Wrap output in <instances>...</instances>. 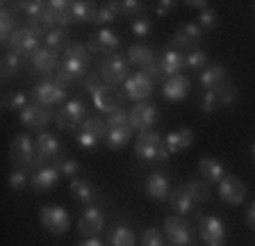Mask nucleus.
<instances>
[{
    "instance_id": "f257e3e1",
    "label": "nucleus",
    "mask_w": 255,
    "mask_h": 246,
    "mask_svg": "<svg viewBox=\"0 0 255 246\" xmlns=\"http://www.w3.org/2000/svg\"><path fill=\"white\" fill-rule=\"evenodd\" d=\"M134 153L141 160H169V150L164 146V137L153 130L148 132H139L137 141H134Z\"/></svg>"
},
{
    "instance_id": "f03ea898",
    "label": "nucleus",
    "mask_w": 255,
    "mask_h": 246,
    "mask_svg": "<svg viewBox=\"0 0 255 246\" xmlns=\"http://www.w3.org/2000/svg\"><path fill=\"white\" fill-rule=\"evenodd\" d=\"M9 155L16 166H37L39 162V150H37V139H32L27 134H16L9 144Z\"/></svg>"
},
{
    "instance_id": "7ed1b4c3",
    "label": "nucleus",
    "mask_w": 255,
    "mask_h": 246,
    "mask_svg": "<svg viewBox=\"0 0 255 246\" xmlns=\"http://www.w3.org/2000/svg\"><path fill=\"white\" fill-rule=\"evenodd\" d=\"M87 119V107L82 101H78V98H73V101H66L62 107L57 110V117H55V121H57V128L59 130H66V132H71V130L78 128L85 123Z\"/></svg>"
},
{
    "instance_id": "20e7f679",
    "label": "nucleus",
    "mask_w": 255,
    "mask_h": 246,
    "mask_svg": "<svg viewBox=\"0 0 255 246\" xmlns=\"http://www.w3.org/2000/svg\"><path fill=\"white\" fill-rule=\"evenodd\" d=\"M91 101H94V105L98 107L101 112L112 114V112H117V110L123 107L126 94H121L117 87H110V85H105V82H101V85L91 91Z\"/></svg>"
},
{
    "instance_id": "39448f33",
    "label": "nucleus",
    "mask_w": 255,
    "mask_h": 246,
    "mask_svg": "<svg viewBox=\"0 0 255 246\" xmlns=\"http://www.w3.org/2000/svg\"><path fill=\"white\" fill-rule=\"evenodd\" d=\"M39 43H41V37L23 25V27H18V30L11 34L9 41H7V50L16 53L18 57H32V55L41 48Z\"/></svg>"
},
{
    "instance_id": "423d86ee",
    "label": "nucleus",
    "mask_w": 255,
    "mask_h": 246,
    "mask_svg": "<svg viewBox=\"0 0 255 246\" xmlns=\"http://www.w3.org/2000/svg\"><path fill=\"white\" fill-rule=\"evenodd\" d=\"M30 98L34 101V105H41V107L59 105V103L66 101V89L59 87L55 80H43L37 87H32Z\"/></svg>"
},
{
    "instance_id": "0eeeda50",
    "label": "nucleus",
    "mask_w": 255,
    "mask_h": 246,
    "mask_svg": "<svg viewBox=\"0 0 255 246\" xmlns=\"http://www.w3.org/2000/svg\"><path fill=\"white\" fill-rule=\"evenodd\" d=\"M98 73H101V78H103L105 85H110V87L123 85V82L128 80V57H121V55H110L107 59H103Z\"/></svg>"
},
{
    "instance_id": "6e6552de",
    "label": "nucleus",
    "mask_w": 255,
    "mask_h": 246,
    "mask_svg": "<svg viewBox=\"0 0 255 246\" xmlns=\"http://www.w3.org/2000/svg\"><path fill=\"white\" fill-rule=\"evenodd\" d=\"M41 224L48 233L62 235L71 228V217L62 205H46V208H41Z\"/></svg>"
},
{
    "instance_id": "1a4fd4ad",
    "label": "nucleus",
    "mask_w": 255,
    "mask_h": 246,
    "mask_svg": "<svg viewBox=\"0 0 255 246\" xmlns=\"http://www.w3.org/2000/svg\"><path fill=\"white\" fill-rule=\"evenodd\" d=\"M123 94H126L130 101L143 103L153 94V80H150V75H146L143 71H137V73L128 75V80L123 82Z\"/></svg>"
},
{
    "instance_id": "9d476101",
    "label": "nucleus",
    "mask_w": 255,
    "mask_h": 246,
    "mask_svg": "<svg viewBox=\"0 0 255 246\" xmlns=\"http://www.w3.org/2000/svg\"><path fill=\"white\" fill-rule=\"evenodd\" d=\"M157 123V107L150 105V103H137L130 110V128L139 130V132H148Z\"/></svg>"
},
{
    "instance_id": "9b49d317",
    "label": "nucleus",
    "mask_w": 255,
    "mask_h": 246,
    "mask_svg": "<svg viewBox=\"0 0 255 246\" xmlns=\"http://www.w3.org/2000/svg\"><path fill=\"white\" fill-rule=\"evenodd\" d=\"M201 240L205 246H226V226L221 219L207 214L201 217Z\"/></svg>"
},
{
    "instance_id": "f8f14e48",
    "label": "nucleus",
    "mask_w": 255,
    "mask_h": 246,
    "mask_svg": "<svg viewBox=\"0 0 255 246\" xmlns=\"http://www.w3.org/2000/svg\"><path fill=\"white\" fill-rule=\"evenodd\" d=\"M219 196L228 205H242L246 198V185L239 178L226 173V178L219 182Z\"/></svg>"
},
{
    "instance_id": "ddd939ff",
    "label": "nucleus",
    "mask_w": 255,
    "mask_h": 246,
    "mask_svg": "<svg viewBox=\"0 0 255 246\" xmlns=\"http://www.w3.org/2000/svg\"><path fill=\"white\" fill-rule=\"evenodd\" d=\"M55 119V114L50 112V107H41V105H34V103H30V105L25 107L21 112V123L23 125H27V128H34V130H41L46 128L48 123Z\"/></svg>"
},
{
    "instance_id": "4468645a",
    "label": "nucleus",
    "mask_w": 255,
    "mask_h": 246,
    "mask_svg": "<svg viewBox=\"0 0 255 246\" xmlns=\"http://www.w3.org/2000/svg\"><path fill=\"white\" fill-rule=\"evenodd\" d=\"M166 237L173 246H189L191 244V228L180 217H166L164 219Z\"/></svg>"
},
{
    "instance_id": "2eb2a0df",
    "label": "nucleus",
    "mask_w": 255,
    "mask_h": 246,
    "mask_svg": "<svg viewBox=\"0 0 255 246\" xmlns=\"http://www.w3.org/2000/svg\"><path fill=\"white\" fill-rule=\"evenodd\" d=\"M201 25L198 23H182L180 30L175 32V37L171 39V46L173 50H180V48H194L201 43Z\"/></svg>"
},
{
    "instance_id": "dca6fc26",
    "label": "nucleus",
    "mask_w": 255,
    "mask_h": 246,
    "mask_svg": "<svg viewBox=\"0 0 255 246\" xmlns=\"http://www.w3.org/2000/svg\"><path fill=\"white\" fill-rule=\"evenodd\" d=\"M103 226H105V217H103L101 210L98 208H87L85 212H82V217H80V221H78V233L89 240V237H94V235L101 233Z\"/></svg>"
},
{
    "instance_id": "f3484780",
    "label": "nucleus",
    "mask_w": 255,
    "mask_h": 246,
    "mask_svg": "<svg viewBox=\"0 0 255 246\" xmlns=\"http://www.w3.org/2000/svg\"><path fill=\"white\" fill-rule=\"evenodd\" d=\"M59 176H62V173H59L57 166H41V169H37V171L32 173L30 187L34 189V192H48V189H53L55 185H57Z\"/></svg>"
},
{
    "instance_id": "a211bd4d",
    "label": "nucleus",
    "mask_w": 255,
    "mask_h": 246,
    "mask_svg": "<svg viewBox=\"0 0 255 246\" xmlns=\"http://www.w3.org/2000/svg\"><path fill=\"white\" fill-rule=\"evenodd\" d=\"M37 150H39V157H41L43 162H57L59 160V153H62V144L57 141V137H55V134L39 132Z\"/></svg>"
},
{
    "instance_id": "6ab92c4d",
    "label": "nucleus",
    "mask_w": 255,
    "mask_h": 246,
    "mask_svg": "<svg viewBox=\"0 0 255 246\" xmlns=\"http://www.w3.org/2000/svg\"><path fill=\"white\" fill-rule=\"evenodd\" d=\"M189 89H191L189 78H185V75H173V78H169V80L162 85V94H164V98L171 103L182 101V98L189 94Z\"/></svg>"
},
{
    "instance_id": "aec40b11",
    "label": "nucleus",
    "mask_w": 255,
    "mask_h": 246,
    "mask_svg": "<svg viewBox=\"0 0 255 246\" xmlns=\"http://www.w3.org/2000/svg\"><path fill=\"white\" fill-rule=\"evenodd\" d=\"M226 82H228V71L223 66L214 64V66H205L201 71V85L205 87V91H217Z\"/></svg>"
},
{
    "instance_id": "412c9836",
    "label": "nucleus",
    "mask_w": 255,
    "mask_h": 246,
    "mask_svg": "<svg viewBox=\"0 0 255 246\" xmlns=\"http://www.w3.org/2000/svg\"><path fill=\"white\" fill-rule=\"evenodd\" d=\"M185 55L180 53V50H166V53H162V57L157 59L159 66H162V71H164V78L169 80V78H173V75H180L182 66H185Z\"/></svg>"
},
{
    "instance_id": "4be33fe9",
    "label": "nucleus",
    "mask_w": 255,
    "mask_h": 246,
    "mask_svg": "<svg viewBox=\"0 0 255 246\" xmlns=\"http://www.w3.org/2000/svg\"><path fill=\"white\" fill-rule=\"evenodd\" d=\"M191 144H194V132H191L189 128L173 130V132H169L164 137V146H166V150H169L171 155H173V153H178V150L189 148Z\"/></svg>"
},
{
    "instance_id": "5701e85b",
    "label": "nucleus",
    "mask_w": 255,
    "mask_h": 246,
    "mask_svg": "<svg viewBox=\"0 0 255 246\" xmlns=\"http://www.w3.org/2000/svg\"><path fill=\"white\" fill-rule=\"evenodd\" d=\"M146 194H148L150 198H155V201H166V198L171 196L169 178L162 176V173H153V176H148V180H146Z\"/></svg>"
},
{
    "instance_id": "b1692460",
    "label": "nucleus",
    "mask_w": 255,
    "mask_h": 246,
    "mask_svg": "<svg viewBox=\"0 0 255 246\" xmlns=\"http://www.w3.org/2000/svg\"><path fill=\"white\" fill-rule=\"evenodd\" d=\"M30 62H32V69L34 71H39V73H50V71L57 69V53L46 48V46H41V48L30 57Z\"/></svg>"
},
{
    "instance_id": "393cba45",
    "label": "nucleus",
    "mask_w": 255,
    "mask_h": 246,
    "mask_svg": "<svg viewBox=\"0 0 255 246\" xmlns=\"http://www.w3.org/2000/svg\"><path fill=\"white\" fill-rule=\"evenodd\" d=\"M198 171H201V178L205 182H221L226 178V169H223L221 162H217L214 157H203L198 162Z\"/></svg>"
},
{
    "instance_id": "a878e982",
    "label": "nucleus",
    "mask_w": 255,
    "mask_h": 246,
    "mask_svg": "<svg viewBox=\"0 0 255 246\" xmlns=\"http://www.w3.org/2000/svg\"><path fill=\"white\" fill-rule=\"evenodd\" d=\"M126 57H128V62H132V64L141 66V69H146L148 64L155 62V53L148 48V46H143V43H134V46H130Z\"/></svg>"
},
{
    "instance_id": "bb28decb",
    "label": "nucleus",
    "mask_w": 255,
    "mask_h": 246,
    "mask_svg": "<svg viewBox=\"0 0 255 246\" xmlns=\"http://www.w3.org/2000/svg\"><path fill=\"white\" fill-rule=\"evenodd\" d=\"M69 189H71V196H73L78 203L89 205L91 201L96 198V192H94V187H91V182L89 180H82V178H73Z\"/></svg>"
},
{
    "instance_id": "cd10ccee",
    "label": "nucleus",
    "mask_w": 255,
    "mask_h": 246,
    "mask_svg": "<svg viewBox=\"0 0 255 246\" xmlns=\"http://www.w3.org/2000/svg\"><path fill=\"white\" fill-rule=\"evenodd\" d=\"M169 201H171V208L175 210L178 214H187V212H191L194 210V198L189 196V192H187L185 187H178V189H173L171 192V196H169Z\"/></svg>"
},
{
    "instance_id": "c85d7f7f",
    "label": "nucleus",
    "mask_w": 255,
    "mask_h": 246,
    "mask_svg": "<svg viewBox=\"0 0 255 246\" xmlns=\"http://www.w3.org/2000/svg\"><path fill=\"white\" fill-rule=\"evenodd\" d=\"M96 11H98V7L91 5V2H85V0H75V2H71V16H73V21H78V23L94 21Z\"/></svg>"
},
{
    "instance_id": "c756f323",
    "label": "nucleus",
    "mask_w": 255,
    "mask_h": 246,
    "mask_svg": "<svg viewBox=\"0 0 255 246\" xmlns=\"http://www.w3.org/2000/svg\"><path fill=\"white\" fill-rule=\"evenodd\" d=\"M91 39L98 43L101 53H105V50H107V53H112V50H117L119 43H121V41H119V34L112 32L110 27H101V30H98V32H96Z\"/></svg>"
},
{
    "instance_id": "7c9ffc66",
    "label": "nucleus",
    "mask_w": 255,
    "mask_h": 246,
    "mask_svg": "<svg viewBox=\"0 0 255 246\" xmlns=\"http://www.w3.org/2000/svg\"><path fill=\"white\" fill-rule=\"evenodd\" d=\"M130 137H132V128L130 125H126V128H110L105 134V144L110 148H123L130 141Z\"/></svg>"
},
{
    "instance_id": "2f4dec72",
    "label": "nucleus",
    "mask_w": 255,
    "mask_h": 246,
    "mask_svg": "<svg viewBox=\"0 0 255 246\" xmlns=\"http://www.w3.org/2000/svg\"><path fill=\"white\" fill-rule=\"evenodd\" d=\"M185 189L189 192V196L194 198V203H203L210 198V182H205L203 178H196V180H189L185 185Z\"/></svg>"
},
{
    "instance_id": "473e14b6",
    "label": "nucleus",
    "mask_w": 255,
    "mask_h": 246,
    "mask_svg": "<svg viewBox=\"0 0 255 246\" xmlns=\"http://www.w3.org/2000/svg\"><path fill=\"white\" fill-rule=\"evenodd\" d=\"M21 59L16 53H11V50H7L5 55H2V66H0V73H2V80H9V78H14L18 71H21Z\"/></svg>"
},
{
    "instance_id": "72a5a7b5",
    "label": "nucleus",
    "mask_w": 255,
    "mask_h": 246,
    "mask_svg": "<svg viewBox=\"0 0 255 246\" xmlns=\"http://www.w3.org/2000/svg\"><path fill=\"white\" fill-rule=\"evenodd\" d=\"M80 130H82V132L94 134V137H98V139H105V134H107V130H110V125H107V123L103 121V119L87 117V119H85V123L80 125Z\"/></svg>"
},
{
    "instance_id": "f704fd0d",
    "label": "nucleus",
    "mask_w": 255,
    "mask_h": 246,
    "mask_svg": "<svg viewBox=\"0 0 255 246\" xmlns=\"http://www.w3.org/2000/svg\"><path fill=\"white\" fill-rule=\"evenodd\" d=\"M16 30H18V25H16V18L11 16L7 9H0V39L7 43Z\"/></svg>"
},
{
    "instance_id": "c9c22d12",
    "label": "nucleus",
    "mask_w": 255,
    "mask_h": 246,
    "mask_svg": "<svg viewBox=\"0 0 255 246\" xmlns=\"http://www.w3.org/2000/svg\"><path fill=\"white\" fill-rule=\"evenodd\" d=\"M110 242L112 246H134V233L126 226H119V228L112 230Z\"/></svg>"
},
{
    "instance_id": "e433bc0d",
    "label": "nucleus",
    "mask_w": 255,
    "mask_h": 246,
    "mask_svg": "<svg viewBox=\"0 0 255 246\" xmlns=\"http://www.w3.org/2000/svg\"><path fill=\"white\" fill-rule=\"evenodd\" d=\"M91 53L87 50L85 43H69L64 48V59H80V62H89Z\"/></svg>"
},
{
    "instance_id": "4c0bfd02",
    "label": "nucleus",
    "mask_w": 255,
    "mask_h": 246,
    "mask_svg": "<svg viewBox=\"0 0 255 246\" xmlns=\"http://www.w3.org/2000/svg\"><path fill=\"white\" fill-rule=\"evenodd\" d=\"M2 105H5V110H11V112L21 114L27 107V96L23 94V91H16V94H9V96L2 101Z\"/></svg>"
},
{
    "instance_id": "58836bf2",
    "label": "nucleus",
    "mask_w": 255,
    "mask_h": 246,
    "mask_svg": "<svg viewBox=\"0 0 255 246\" xmlns=\"http://www.w3.org/2000/svg\"><path fill=\"white\" fill-rule=\"evenodd\" d=\"M21 11L25 14V18H41L43 11H46V2H39V0H30V2H21Z\"/></svg>"
},
{
    "instance_id": "ea45409f",
    "label": "nucleus",
    "mask_w": 255,
    "mask_h": 246,
    "mask_svg": "<svg viewBox=\"0 0 255 246\" xmlns=\"http://www.w3.org/2000/svg\"><path fill=\"white\" fill-rule=\"evenodd\" d=\"M64 41H66V32H64L62 27H57V30H50V32L43 37V43H46V48L55 50V53L59 50V46H64Z\"/></svg>"
},
{
    "instance_id": "a19ab883",
    "label": "nucleus",
    "mask_w": 255,
    "mask_h": 246,
    "mask_svg": "<svg viewBox=\"0 0 255 246\" xmlns=\"http://www.w3.org/2000/svg\"><path fill=\"white\" fill-rule=\"evenodd\" d=\"M107 125L110 128H126V125H130V112H128L126 107H121L117 112L107 114Z\"/></svg>"
},
{
    "instance_id": "79ce46f5",
    "label": "nucleus",
    "mask_w": 255,
    "mask_h": 246,
    "mask_svg": "<svg viewBox=\"0 0 255 246\" xmlns=\"http://www.w3.org/2000/svg\"><path fill=\"white\" fill-rule=\"evenodd\" d=\"M55 166L59 169V173L62 176H66V178H78V171H80V164L75 160H66V157H59L57 162H55Z\"/></svg>"
},
{
    "instance_id": "37998d69",
    "label": "nucleus",
    "mask_w": 255,
    "mask_h": 246,
    "mask_svg": "<svg viewBox=\"0 0 255 246\" xmlns=\"http://www.w3.org/2000/svg\"><path fill=\"white\" fill-rule=\"evenodd\" d=\"M117 7H114V2H110V5H105V7H101V9L96 11V18H94V23L96 25H107V23H112L114 18H117Z\"/></svg>"
},
{
    "instance_id": "c03bdc74",
    "label": "nucleus",
    "mask_w": 255,
    "mask_h": 246,
    "mask_svg": "<svg viewBox=\"0 0 255 246\" xmlns=\"http://www.w3.org/2000/svg\"><path fill=\"white\" fill-rule=\"evenodd\" d=\"M217 101H219V105H233L237 101V89L230 82H226L223 87L217 89Z\"/></svg>"
},
{
    "instance_id": "a18cd8bd",
    "label": "nucleus",
    "mask_w": 255,
    "mask_h": 246,
    "mask_svg": "<svg viewBox=\"0 0 255 246\" xmlns=\"http://www.w3.org/2000/svg\"><path fill=\"white\" fill-rule=\"evenodd\" d=\"M62 69H66L75 80H80V78L87 75V62H80V59H64Z\"/></svg>"
},
{
    "instance_id": "49530a36",
    "label": "nucleus",
    "mask_w": 255,
    "mask_h": 246,
    "mask_svg": "<svg viewBox=\"0 0 255 246\" xmlns=\"http://www.w3.org/2000/svg\"><path fill=\"white\" fill-rule=\"evenodd\" d=\"M114 7H117V11L128 14V16H134V14H139L143 9V5L139 0H121V2H114Z\"/></svg>"
},
{
    "instance_id": "de8ad7c7",
    "label": "nucleus",
    "mask_w": 255,
    "mask_h": 246,
    "mask_svg": "<svg viewBox=\"0 0 255 246\" xmlns=\"http://www.w3.org/2000/svg\"><path fill=\"white\" fill-rule=\"evenodd\" d=\"M150 30H153V23L148 18H137V21L130 23V32L137 34V37H148Z\"/></svg>"
},
{
    "instance_id": "09e8293b",
    "label": "nucleus",
    "mask_w": 255,
    "mask_h": 246,
    "mask_svg": "<svg viewBox=\"0 0 255 246\" xmlns=\"http://www.w3.org/2000/svg\"><path fill=\"white\" fill-rule=\"evenodd\" d=\"M141 246H164V237L155 228H148L141 235Z\"/></svg>"
},
{
    "instance_id": "8fccbe9b",
    "label": "nucleus",
    "mask_w": 255,
    "mask_h": 246,
    "mask_svg": "<svg viewBox=\"0 0 255 246\" xmlns=\"http://www.w3.org/2000/svg\"><path fill=\"white\" fill-rule=\"evenodd\" d=\"M205 64H207V55L203 50H191L185 59V66H189V69H203Z\"/></svg>"
},
{
    "instance_id": "3c124183",
    "label": "nucleus",
    "mask_w": 255,
    "mask_h": 246,
    "mask_svg": "<svg viewBox=\"0 0 255 246\" xmlns=\"http://www.w3.org/2000/svg\"><path fill=\"white\" fill-rule=\"evenodd\" d=\"M198 25H201V30H212V27L217 25V11H214L212 7L203 9L201 16H198Z\"/></svg>"
},
{
    "instance_id": "603ef678",
    "label": "nucleus",
    "mask_w": 255,
    "mask_h": 246,
    "mask_svg": "<svg viewBox=\"0 0 255 246\" xmlns=\"http://www.w3.org/2000/svg\"><path fill=\"white\" fill-rule=\"evenodd\" d=\"M25 182H27V178H25V171H23V169H16V171L9 173V189L21 192V189L25 187Z\"/></svg>"
},
{
    "instance_id": "864d4df0",
    "label": "nucleus",
    "mask_w": 255,
    "mask_h": 246,
    "mask_svg": "<svg viewBox=\"0 0 255 246\" xmlns=\"http://www.w3.org/2000/svg\"><path fill=\"white\" fill-rule=\"evenodd\" d=\"M219 101H217V91H205L203 94V101H201V110L205 114H212L214 110H217Z\"/></svg>"
},
{
    "instance_id": "5fc2aeb1",
    "label": "nucleus",
    "mask_w": 255,
    "mask_h": 246,
    "mask_svg": "<svg viewBox=\"0 0 255 246\" xmlns=\"http://www.w3.org/2000/svg\"><path fill=\"white\" fill-rule=\"evenodd\" d=\"M55 82H57L59 87H64V89H66V87L75 85V78H73V75H71L66 69H62V66H59L57 73H55Z\"/></svg>"
},
{
    "instance_id": "6e6d98bb",
    "label": "nucleus",
    "mask_w": 255,
    "mask_h": 246,
    "mask_svg": "<svg viewBox=\"0 0 255 246\" xmlns=\"http://www.w3.org/2000/svg\"><path fill=\"white\" fill-rule=\"evenodd\" d=\"M98 137H94V134L89 132H82V130H78V144L82 146V148H96L98 146Z\"/></svg>"
},
{
    "instance_id": "4d7b16f0",
    "label": "nucleus",
    "mask_w": 255,
    "mask_h": 246,
    "mask_svg": "<svg viewBox=\"0 0 255 246\" xmlns=\"http://www.w3.org/2000/svg\"><path fill=\"white\" fill-rule=\"evenodd\" d=\"M173 7H175L173 0H162V2H157V5H155V14H157V16H164V14H169Z\"/></svg>"
},
{
    "instance_id": "13d9d810",
    "label": "nucleus",
    "mask_w": 255,
    "mask_h": 246,
    "mask_svg": "<svg viewBox=\"0 0 255 246\" xmlns=\"http://www.w3.org/2000/svg\"><path fill=\"white\" fill-rule=\"evenodd\" d=\"M48 7H50V9H55V11H64V9H71V2H69V0H50V2H48Z\"/></svg>"
},
{
    "instance_id": "bf43d9fd",
    "label": "nucleus",
    "mask_w": 255,
    "mask_h": 246,
    "mask_svg": "<svg viewBox=\"0 0 255 246\" xmlns=\"http://www.w3.org/2000/svg\"><path fill=\"white\" fill-rule=\"evenodd\" d=\"M246 224H249L251 228H255V203L251 205V210L246 212Z\"/></svg>"
},
{
    "instance_id": "052dcab7",
    "label": "nucleus",
    "mask_w": 255,
    "mask_h": 246,
    "mask_svg": "<svg viewBox=\"0 0 255 246\" xmlns=\"http://www.w3.org/2000/svg\"><path fill=\"white\" fill-rule=\"evenodd\" d=\"M80 246H105V244H103L101 240H96V237H89V240H87V242H82V244H80Z\"/></svg>"
},
{
    "instance_id": "680f3d73",
    "label": "nucleus",
    "mask_w": 255,
    "mask_h": 246,
    "mask_svg": "<svg viewBox=\"0 0 255 246\" xmlns=\"http://www.w3.org/2000/svg\"><path fill=\"white\" fill-rule=\"evenodd\" d=\"M187 5H191V7H201V11H203V9H207V7H210V5H207V2H203V0H189V2H187Z\"/></svg>"
},
{
    "instance_id": "e2e57ef3",
    "label": "nucleus",
    "mask_w": 255,
    "mask_h": 246,
    "mask_svg": "<svg viewBox=\"0 0 255 246\" xmlns=\"http://www.w3.org/2000/svg\"><path fill=\"white\" fill-rule=\"evenodd\" d=\"M253 155H255V144H253Z\"/></svg>"
}]
</instances>
